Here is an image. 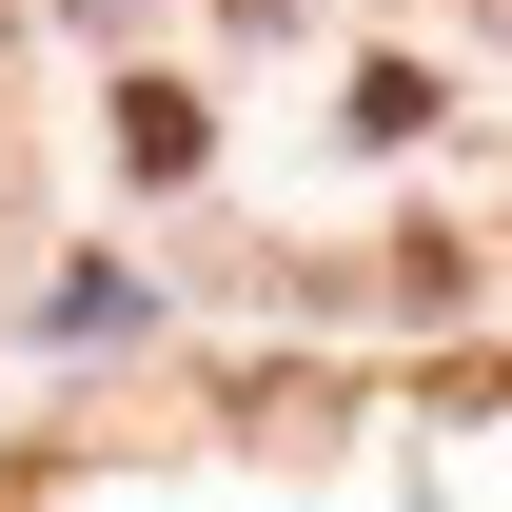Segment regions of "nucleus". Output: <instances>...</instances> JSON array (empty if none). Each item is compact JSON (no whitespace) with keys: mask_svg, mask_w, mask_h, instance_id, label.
I'll use <instances>...</instances> for the list:
<instances>
[{"mask_svg":"<svg viewBox=\"0 0 512 512\" xmlns=\"http://www.w3.org/2000/svg\"><path fill=\"white\" fill-rule=\"evenodd\" d=\"M119 158H138V178H197V99H178V79H119Z\"/></svg>","mask_w":512,"mask_h":512,"instance_id":"obj_1","label":"nucleus"},{"mask_svg":"<svg viewBox=\"0 0 512 512\" xmlns=\"http://www.w3.org/2000/svg\"><path fill=\"white\" fill-rule=\"evenodd\" d=\"M276 20H296V0H237V40H276Z\"/></svg>","mask_w":512,"mask_h":512,"instance_id":"obj_2","label":"nucleus"},{"mask_svg":"<svg viewBox=\"0 0 512 512\" xmlns=\"http://www.w3.org/2000/svg\"><path fill=\"white\" fill-rule=\"evenodd\" d=\"M79 20H119V0H79Z\"/></svg>","mask_w":512,"mask_h":512,"instance_id":"obj_3","label":"nucleus"}]
</instances>
